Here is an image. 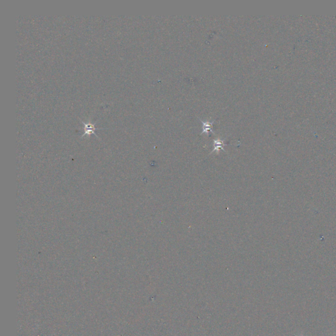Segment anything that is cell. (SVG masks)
<instances>
[{"label": "cell", "mask_w": 336, "mask_h": 336, "mask_svg": "<svg viewBox=\"0 0 336 336\" xmlns=\"http://www.w3.org/2000/svg\"><path fill=\"white\" fill-rule=\"evenodd\" d=\"M81 121H82V123L83 124V125H84V134H83L82 137H84L85 135L95 134L97 137V135L95 134V131L97 130V129H104V128H97V127H95V124H93L91 123L86 124V123L84 122V121L82 120Z\"/></svg>", "instance_id": "obj_1"}, {"label": "cell", "mask_w": 336, "mask_h": 336, "mask_svg": "<svg viewBox=\"0 0 336 336\" xmlns=\"http://www.w3.org/2000/svg\"><path fill=\"white\" fill-rule=\"evenodd\" d=\"M201 122L203 125V126H202V133H207L208 134L210 132H212V126H213V122H210V121H201Z\"/></svg>", "instance_id": "obj_2"}, {"label": "cell", "mask_w": 336, "mask_h": 336, "mask_svg": "<svg viewBox=\"0 0 336 336\" xmlns=\"http://www.w3.org/2000/svg\"><path fill=\"white\" fill-rule=\"evenodd\" d=\"M213 144H214V148L212 150V152L215 151L218 152L219 149L224 150L223 146L225 145V144H224L223 141L220 140V139H216V140L213 141Z\"/></svg>", "instance_id": "obj_3"}]
</instances>
